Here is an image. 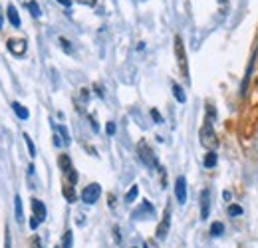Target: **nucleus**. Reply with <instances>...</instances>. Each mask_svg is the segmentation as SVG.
<instances>
[{
  "instance_id": "1",
  "label": "nucleus",
  "mask_w": 258,
  "mask_h": 248,
  "mask_svg": "<svg viewBox=\"0 0 258 248\" xmlns=\"http://www.w3.org/2000/svg\"><path fill=\"white\" fill-rule=\"evenodd\" d=\"M199 137H201V145H203V147H207V149H210V151L219 145L217 133H214L212 123H210L209 119L203 123V127H201V131H199Z\"/></svg>"
},
{
  "instance_id": "2",
  "label": "nucleus",
  "mask_w": 258,
  "mask_h": 248,
  "mask_svg": "<svg viewBox=\"0 0 258 248\" xmlns=\"http://www.w3.org/2000/svg\"><path fill=\"white\" fill-rule=\"evenodd\" d=\"M137 153H139V159L147 165V167H157V157H155L153 149L149 147L147 141H139L137 143Z\"/></svg>"
},
{
  "instance_id": "3",
  "label": "nucleus",
  "mask_w": 258,
  "mask_h": 248,
  "mask_svg": "<svg viewBox=\"0 0 258 248\" xmlns=\"http://www.w3.org/2000/svg\"><path fill=\"white\" fill-rule=\"evenodd\" d=\"M175 56L179 62V68L185 79H189V64H187V54H185V46H183V40L181 36H175Z\"/></svg>"
},
{
  "instance_id": "4",
  "label": "nucleus",
  "mask_w": 258,
  "mask_h": 248,
  "mask_svg": "<svg viewBox=\"0 0 258 248\" xmlns=\"http://www.w3.org/2000/svg\"><path fill=\"white\" fill-rule=\"evenodd\" d=\"M99 195H101V187H99L97 183H92V185H88V187L83 189L81 201H83L85 204H94V202L99 199Z\"/></svg>"
},
{
  "instance_id": "5",
  "label": "nucleus",
  "mask_w": 258,
  "mask_h": 248,
  "mask_svg": "<svg viewBox=\"0 0 258 248\" xmlns=\"http://www.w3.org/2000/svg\"><path fill=\"white\" fill-rule=\"evenodd\" d=\"M175 197L181 204L187 202V181H185V177H177V181H175Z\"/></svg>"
},
{
  "instance_id": "6",
  "label": "nucleus",
  "mask_w": 258,
  "mask_h": 248,
  "mask_svg": "<svg viewBox=\"0 0 258 248\" xmlns=\"http://www.w3.org/2000/svg\"><path fill=\"white\" fill-rule=\"evenodd\" d=\"M209 211H210V191H203L201 193V218H209Z\"/></svg>"
},
{
  "instance_id": "7",
  "label": "nucleus",
  "mask_w": 258,
  "mask_h": 248,
  "mask_svg": "<svg viewBox=\"0 0 258 248\" xmlns=\"http://www.w3.org/2000/svg\"><path fill=\"white\" fill-rule=\"evenodd\" d=\"M8 50L14 54V56H22L26 52V42L24 40H8Z\"/></svg>"
},
{
  "instance_id": "8",
  "label": "nucleus",
  "mask_w": 258,
  "mask_h": 248,
  "mask_svg": "<svg viewBox=\"0 0 258 248\" xmlns=\"http://www.w3.org/2000/svg\"><path fill=\"white\" fill-rule=\"evenodd\" d=\"M169 220H171V209L167 206L165 209V217H163V220H161V224H159V229H157V238H165L167 236V231H169Z\"/></svg>"
},
{
  "instance_id": "9",
  "label": "nucleus",
  "mask_w": 258,
  "mask_h": 248,
  "mask_svg": "<svg viewBox=\"0 0 258 248\" xmlns=\"http://www.w3.org/2000/svg\"><path fill=\"white\" fill-rule=\"evenodd\" d=\"M32 209H34V217H36L40 222L46 218V206H44V202H42V201L34 199V201H32Z\"/></svg>"
},
{
  "instance_id": "10",
  "label": "nucleus",
  "mask_w": 258,
  "mask_h": 248,
  "mask_svg": "<svg viewBox=\"0 0 258 248\" xmlns=\"http://www.w3.org/2000/svg\"><path fill=\"white\" fill-rule=\"evenodd\" d=\"M254 58H256V48H254V52H252V56H250V64H248V68H246V76H244V81H242V95L246 93V90H248V81H250V74H252V66H254Z\"/></svg>"
},
{
  "instance_id": "11",
  "label": "nucleus",
  "mask_w": 258,
  "mask_h": 248,
  "mask_svg": "<svg viewBox=\"0 0 258 248\" xmlns=\"http://www.w3.org/2000/svg\"><path fill=\"white\" fill-rule=\"evenodd\" d=\"M6 16H8L10 24H12L14 28H18V26H20V16H18V10L14 8V4H8V12H6Z\"/></svg>"
},
{
  "instance_id": "12",
  "label": "nucleus",
  "mask_w": 258,
  "mask_h": 248,
  "mask_svg": "<svg viewBox=\"0 0 258 248\" xmlns=\"http://www.w3.org/2000/svg\"><path fill=\"white\" fill-rule=\"evenodd\" d=\"M14 213H16V220L22 222L24 213H22V199H20V195H16V197H14Z\"/></svg>"
},
{
  "instance_id": "13",
  "label": "nucleus",
  "mask_w": 258,
  "mask_h": 248,
  "mask_svg": "<svg viewBox=\"0 0 258 248\" xmlns=\"http://www.w3.org/2000/svg\"><path fill=\"white\" fill-rule=\"evenodd\" d=\"M12 108H14V111H16V115L20 117V119H28L30 117V113H28V109L22 106V103H18V101H14L12 103Z\"/></svg>"
},
{
  "instance_id": "14",
  "label": "nucleus",
  "mask_w": 258,
  "mask_h": 248,
  "mask_svg": "<svg viewBox=\"0 0 258 248\" xmlns=\"http://www.w3.org/2000/svg\"><path fill=\"white\" fill-rule=\"evenodd\" d=\"M143 215H153V206H151V204H149L147 201L143 202V206H141V209H139V211H135V213H133V217H135V218H141Z\"/></svg>"
},
{
  "instance_id": "15",
  "label": "nucleus",
  "mask_w": 258,
  "mask_h": 248,
  "mask_svg": "<svg viewBox=\"0 0 258 248\" xmlns=\"http://www.w3.org/2000/svg\"><path fill=\"white\" fill-rule=\"evenodd\" d=\"M217 159H219L217 153H214V151H209V153L205 155V161H203V163H205V167H207V169H212L214 165H217Z\"/></svg>"
},
{
  "instance_id": "16",
  "label": "nucleus",
  "mask_w": 258,
  "mask_h": 248,
  "mask_svg": "<svg viewBox=\"0 0 258 248\" xmlns=\"http://www.w3.org/2000/svg\"><path fill=\"white\" fill-rule=\"evenodd\" d=\"M58 163H60V169H62L64 173H68V171L72 169V161H70V157H68V155H60Z\"/></svg>"
},
{
  "instance_id": "17",
  "label": "nucleus",
  "mask_w": 258,
  "mask_h": 248,
  "mask_svg": "<svg viewBox=\"0 0 258 248\" xmlns=\"http://www.w3.org/2000/svg\"><path fill=\"white\" fill-rule=\"evenodd\" d=\"M173 93H175V99L179 103H185L187 101V95H185V92H183V88L179 84H173Z\"/></svg>"
},
{
  "instance_id": "18",
  "label": "nucleus",
  "mask_w": 258,
  "mask_h": 248,
  "mask_svg": "<svg viewBox=\"0 0 258 248\" xmlns=\"http://www.w3.org/2000/svg\"><path fill=\"white\" fill-rule=\"evenodd\" d=\"M223 232H225V224H223V222H212L210 234H212V236H221Z\"/></svg>"
},
{
  "instance_id": "19",
  "label": "nucleus",
  "mask_w": 258,
  "mask_h": 248,
  "mask_svg": "<svg viewBox=\"0 0 258 248\" xmlns=\"http://www.w3.org/2000/svg\"><path fill=\"white\" fill-rule=\"evenodd\" d=\"M137 193H139V187H137V185H133V187L129 189V193L125 195V202H133L137 199Z\"/></svg>"
},
{
  "instance_id": "20",
  "label": "nucleus",
  "mask_w": 258,
  "mask_h": 248,
  "mask_svg": "<svg viewBox=\"0 0 258 248\" xmlns=\"http://www.w3.org/2000/svg\"><path fill=\"white\" fill-rule=\"evenodd\" d=\"M64 197H66L70 202H74V201H76V193H74V189L70 187V185H66V187H64Z\"/></svg>"
},
{
  "instance_id": "21",
  "label": "nucleus",
  "mask_w": 258,
  "mask_h": 248,
  "mask_svg": "<svg viewBox=\"0 0 258 248\" xmlns=\"http://www.w3.org/2000/svg\"><path fill=\"white\" fill-rule=\"evenodd\" d=\"M228 215H230V217H239V215H242V206H239V204H230V206H228Z\"/></svg>"
},
{
  "instance_id": "22",
  "label": "nucleus",
  "mask_w": 258,
  "mask_h": 248,
  "mask_svg": "<svg viewBox=\"0 0 258 248\" xmlns=\"http://www.w3.org/2000/svg\"><path fill=\"white\" fill-rule=\"evenodd\" d=\"M24 139H26V145H28V151H30V157H36V149H34V143L30 139L28 133H24Z\"/></svg>"
},
{
  "instance_id": "23",
  "label": "nucleus",
  "mask_w": 258,
  "mask_h": 248,
  "mask_svg": "<svg viewBox=\"0 0 258 248\" xmlns=\"http://www.w3.org/2000/svg\"><path fill=\"white\" fill-rule=\"evenodd\" d=\"M62 248H72V231H68L64 234V242H62Z\"/></svg>"
},
{
  "instance_id": "24",
  "label": "nucleus",
  "mask_w": 258,
  "mask_h": 248,
  "mask_svg": "<svg viewBox=\"0 0 258 248\" xmlns=\"http://www.w3.org/2000/svg\"><path fill=\"white\" fill-rule=\"evenodd\" d=\"M58 131L62 133V139H64V143H66V145H70V135H68V129L64 127V125H60V127H58Z\"/></svg>"
},
{
  "instance_id": "25",
  "label": "nucleus",
  "mask_w": 258,
  "mask_h": 248,
  "mask_svg": "<svg viewBox=\"0 0 258 248\" xmlns=\"http://www.w3.org/2000/svg\"><path fill=\"white\" fill-rule=\"evenodd\" d=\"M26 6H28V10H30L32 16H40V6H38L36 2H28Z\"/></svg>"
},
{
  "instance_id": "26",
  "label": "nucleus",
  "mask_w": 258,
  "mask_h": 248,
  "mask_svg": "<svg viewBox=\"0 0 258 248\" xmlns=\"http://www.w3.org/2000/svg\"><path fill=\"white\" fill-rule=\"evenodd\" d=\"M66 177L70 179V185H76V183H78V173L74 171V167H72V169L66 173Z\"/></svg>"
},
{
  "instance_id": "27",
  "label": "nucleus",
  "mask_w": 258,
  "mask_h": 248,
  "mask_svg": "<svg viewBox=\"0 0 258 248\" xmlns=\"http://www.w3.org/2000/svg\"><path fill=\"white\" fill-rule=\"evenodd\" d=\"M60 44L64 46V50H66V52H72V46H70V42H68L66 38H60Z\"/></svg>"
},
{
  "instance_id": "28",
  "label": "nucleus",
  "mask_w": 258,
  "mask_h": 248,
  "mask_svg": "<svg viewBox=\"0 0 258 248\" xmlns=\"http://www.w3.org/2000/svg\"><path fill=\"white\" fill-rule=\"evenodd\" d=\"M105 131H107V135H113L115 133V123H107V127H105Z\"/></svg>"
},
{
  "instance_id": "29",
  "label": "nucleus",
  "mask_w": 258,
  "mask_h": 248,
  "mask_svg": "<svg viewBox=\"0 0 258 248\" xmlns=\"http://www.w3.org/2000/svg\"><path fill=\"white\" fill-rule=\"evenodd\" d=\"M38 224H40V220H38L36 217H32V218H30V229L36 231V229H38Z\"/></svg>"
},
{
  "instance_id": "30",
  "label": "nucleus",
  "mask_w": 258,
  "mask_h": 248,
  "mask_svg": "<svg viewBox=\"0 0 258 248\" xmlns=\"http://www.w3.org/2000/svg\"><path fill=\"white\" fill-rule=\"evenodd\" d=\"M151 117H153V119H155V121H157V123H161V121H163V119H161V115H159V111H157V109H151Z\"/></svg>"
},
{
  "instance_id": "31",
  "label": "nucleus",
  "mask_w": 258,
  "mask_h": 248,
  "mask_svg": "<svg viewBox=\"0 0 258 248\" xmlns=\"http://www.w3.org/2000/svg\"><path fill=\"white\" fill-rule=\"evenodd\" d=\"M58 2H60V4H64L66 8H70V6H72V2H70V0H58Z\"/></svg>"
},
{
  "instance_id": "32",
  "label": "nucleus",
  "mask_w": 258,
  "mask_h": 248,
  "mask_svg": "<svg viewBox=\"0 0 258 248\" xmlns=\"http://www.w3.org/2000/svg\"><path fill=\"white\" fill-rule=\"evenodd\" d=\"M32 246H34V248H42V242H40L38 238H34V240H32Z\"/></svg>"
},
{
  "instance_id": "33",
  "label": "nucleus",
  "mask_w": 258,
  "mask_h": 248,
  "mask_svg": "<svg viewBox=\"0 0 258 248\" xmlns=\"http://www.w3.org/2000/svg\"><path fill=\"white\" fill-rule=\"evenodd\" d=\"M54 145H58V147L62 145V141H60V137H58V135H54Z\"/></svg>"
},
{
  "instance_id": "34",
  "label": "nucleus",
  "mask_w": 258,
  "mask_h": 248,
  "mask_svg": "<svg viewBox=\"0 0 258 248\" xmlns=\"http://www.w3.org/2000/svg\"><path fill=\"white\" fill-rule=\"evenodd\" d=\"M6 248H10V236H8V229H6Z\"/></svg>"
},
{
  "instance_id": "35",
  "label": "nucleus",
  "mask_w": 258,
  "mask_h": 248,
  "mask_svg": "<svg viewBox=\"0 0 258 248\" xmlns=\"http://www.w3.org/2000/svg\"><path fill=\"white\" fill-rule=\"evenodd\" d=\"M0 26H2V16H0Z\"/></svg>"
},
{
  "instance_id": "36",
  "label": "nucleus",
  "mask_w": 258,
  "mask_h": 248,
  "mask_svg": "<svg viewBox=\"0 0 258 248\" xmlns=\"http://www.w3.org/2000/svg\"><path fill=\"white\" fill-rule=\"evenodd\" d=\"M221 2H226V0H221Z\"/></svg>"
}]
</instances>
